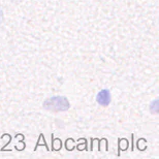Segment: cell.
Listing matches in <instances>:
<instances>
[{"instance_id": "6da1fadb", "label": "cell", "mask_w": 159, "mask_h": 159, "mask_svg": "<svg viewBox=\"0 0 159 159\" xmlns=\"http://www.w3.org/2000/svg\"><path fill=\"white\" fill-rule=\"evenodd\" d=\"M43 107L48 111H52V112L67 111L69 109V102L67 98L64 96H55L44 101Z\"/></svg>"}, {"instance_id": "7a4b0ae2", "label": "cell", "mask_w": 159, "mask_h": 159, "mask_svg": "<svg viewBox=\"0 0 159 159\" xmlns=\"http://www.w3.org/2000/svg\"><path fill=\"white\" fill-rule=\"evenodd\" d=\"M96 101L100 106H103V107L109 106L111 102L110 91L107 90V89H103V90H101L100 92H98V94L96 96Z\"/></svg>"}]
</instances>
